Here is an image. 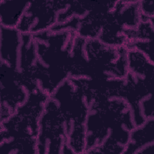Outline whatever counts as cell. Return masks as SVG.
<instances>
[{
  "instance_id": "6da1fadb",
  "label": "cell",
  "mask_w": 154,
  "mask_h": 154,
  "mask_svg": "<svg viewBox=\"0 0 154 154\" xmlns=\"http://www.w3.org/2000/svg\"><path fill=\"white\" fill-rule=\"evenodd\" d=\"M21 3V2H14V4H7L9 8L5 5L4 7L8 10L1 8V20L2 23H4V25L8 26H13L16 25L19 16L22 13L26 6V5H25L26 2H24L22 5L20 4Z\"/></svg>"
},
{
  "instance_id": "7a4b0ae2",
  "label": "cell",
  "mask_w": 154,
  "mask_h": 154,
  "mask_svg": "<svg viewBox=\"0 0 154 154\" xmlns=\"http://www.w3.org/2000/svg\"><path fill=\"white\" fill-rule=\"evenodd\" d=\"M144 13V15L153 16V2L152 1H146L144 2V4L143 5V8Z\"/></svg>"
}]
</instances>
